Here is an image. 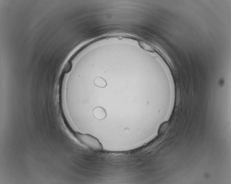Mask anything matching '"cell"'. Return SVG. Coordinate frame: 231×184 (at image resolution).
<instances>
[{"label": "cell", "instance_id": "cell-1", "mask_svg": "<svg viewBox=\"0 0 231 184\" xmlns=\"http://www.w3.org/2000/svg\"><path fill=\"white\" fill-rule=\"evenodd\" d=\"M75 136L81 143L93 150L102 151L103 146L98 139L89 134L75 132Z\"/></svg>", "mask_w": 231, "mask_h": 184}, {"label": "cell", "instance_id": "cell-2", "mask_svg": "<svg viewBox=\"0 0 231 184\" xmlns=\"http://www.w3.org/2000/svg\"><path fill=\"white\" fill-rule=\"evenodd\" d=\"M93 114L94 117L99 120H103L106 117V110L100 107H95L93 110Z\"/></svg>", "mask_w": 231, "mask_h": 184}, {"label": "cell", "instance_id": "cell-3", "mask_svg": "<svg viewBox=\"0 0 231 184\" xmlns=\"http://www.w3.org/2000/svg\"><path fill=\"white\" fill-rule=\"evenodd\" d=\"M94 82L96 86L101 88L106 87L107 85L106 80L101 77L96 78Z\"/></svg>", "mask_w": 231, "mask_h": 184}, {"label": "cell", "instance_id": "cell-4", "mask_svg": "<svg viewBox=\"0 0 231 184\" xmlns=\"http://www.w3.org/2000/svg\"><path fill=\"white\" fill-rule=\"evenodd\" d=\"M169 123L168 122H165L163 123L160 125L158 130V134H161L166 131L169 126Z\"/></svg>", "mask_w": 231, "mask_h": 184}, {"label": "cell", "instance_id": "cell-5", "mask_svg": "<svg viewBox=\"0 0 231 184\" xmlns=\"http://www.w3.org/2000/svg\"><path fill=\"white\" fill-rule=\"evenodd\" d=\"M72 66V65H71V63H67L64 69V72L66 73L69 72L70 70H71Z\"/></svg>", "mask_w": 231, "mask_h": 184}]
</instances>
